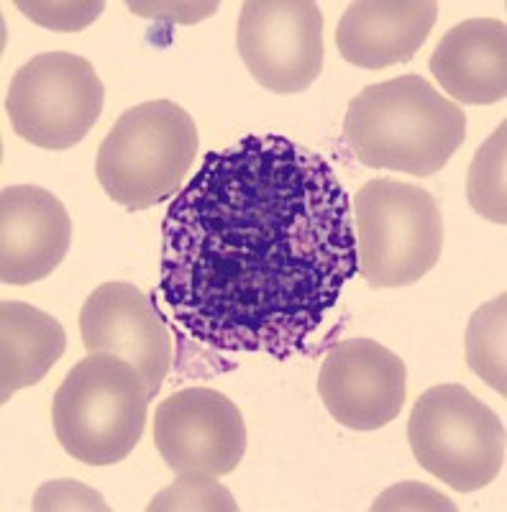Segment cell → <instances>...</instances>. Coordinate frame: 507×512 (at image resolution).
<instances>
[{"label":"cell","instance_id":"1","mask_svg":"<svg viewBox=\"0 0 507 512\" xmlns=\"http://www.w3.org/2000/svg\"><path fill=\"white\" fill-rule=\"evenodd\" d=\"M356 269L349 192L280 134L205 154L162 223L164 305L218 351L318 354Z\"/></svg>","mask_w":507,"mask_h":512},{"label":"cell","instance_id":"2","mask_svg":"<svg viewBox=\"0 0 507 512\" xmlns=\"http://www.w3.org/2000/svg\"><path fill=\"white\" fill-rule=\"evenodd\" d=\"M464 139L467 113L420 75L367 85L344 118V141L356 162L403 175H436Z\"/></svg>","mask_w":507,"mask_h":512},{"label":"cell","instance_id":"3","mask_svg":"<svg viewBox=\"0 0 507 512\" xmlns=\"http://www.w3.org/2000/svg\"><path fill=\"white\" fill-rule=\"evenodd\" d=\"M149 400V384L129 361L88 354L54 392L52 420L59 446L88 466L118 464L144 436Z\"/></svg>","mask_w":507,"mask_h":512},{"label":"cell","instance_id":"4","mask_svg":"<svg viewBox=\"0 0 507 512\" xmlns=\"http://www.w3.org/2000/svg\"><path fill=\"white\" fill-rule=\"evenodd\" d=\"M198 146V123L182 105L149 100L113 123L98 149L95 175L113 203L146 210L180 192Z\"/></svg>","mask_w":507,"mask_h":512},{"label":"cell","instance_id":"5","mask_svg":"<svg viewBox=\"0 0 507 512\" xmlns=\"http://www.w3.org/2000/svg\"><path fill=\"white\" fill-rule=\"evenodd\" d=\"M359 274L372 290L423 280L443 251V216L428 190L392 177L369 180L351 200Z\"/></svg>","mask_w":507,"mask_h":512},{"label":"cell","instance_id":"6","mask_svg":"<svg viewBox=\"0 0 507 512\" xmlns=\"http://www.w3.org/2000/svg\"><path fill=\"white\" fill-rule=\"evenodd\" d=\"M408 441L415 461L456 492H477L505 469V425L461 384H438L415 400Z\"/></svg>","mask_w":507,"mask_h":512},{"label":"cell","instance_id":"7","mask_svg":"<svg viewBox=\"0 0 507 512\" xmlns=\"http://www.w3.org/2000/svg\"><path fill=\"white\" fill-rule=\"evenodd\" d=\"M103 103V82L88 59L44 52L13 75L6 113L18 139L49 152H67L90 134Z\"/></svg>","mask_w":507,"mask_h":512},{"label":"cell","instance_id":"8","mask_svg":"<svg viewBox=\"0 0 507 512\" xmlns=\"http://www.w3.org/2000/svg\"><path fill=\"white\" fill-rule=\"evenodd\" d=\"M236 47L264 90L305 93L323 72L321 8L310 0H246Z\"/></svg>","mask_w":507,"mask_h":512},{"label":"cell","instance_id":"9","mask_svg":"<svg viewBox=\"0 0 507 512\" xmlns=\"http://www.w3.org/2000/svg\"><path fill=\"white\" fill-rule=\"evenodd\" d=\"M154 446L177 477H226L244 461V415L223 392L187 387L169 395L154 410Z\"/></svg>","mask_w":507,"mask_h":512},{"label":"cell","instance_id":"10","mask_svg":"<svg viewBox=\"0 0 507 512\" xmlns=\"http://www.w3.org/2000/svg\"><path fill=\"white\" fill-rule=\"evenodd\" d=\"M318 395L331 418L351 431H379L403 413V359L374 338H344L326 351Z\"/></svg>","mask_w":507,"mask_h":512},{"label":"cell","instance_id":"11","mask_svg":"<svg viewBox=\"0 0 507 512\" xmlns=\"http://www.w3.org/2000/svg\"><path fill=\"white\" fill-rule=\"evenodd\" d=\"M80 336L88 354L118 356L139 369L152 397L172 369V336L152 297L131 282H105L90 292Z\"/></svg>","mask_w":507,"mask_h":512},{"label":"cell","instance_id":"12","mask_svg":"<svg viewBox=\"0 0 507 512\" xmlns=\"http://www.w3.org/2000/svg\"><path fill=\"white\" fill-rule=\"evenodd\" d=\"M72 221L54 192L11 185L0 192V282L31 285L65 262Z\"/></svg>","mask_w":507,"mask_h":512},{"label":"cell","instance_id":"13","mask_svg":"<svg viewBox=\"0 0 507 512\" xmlns=\"http://www.w3.org/2000/svg\"><path fill=\"white\" fill-rule=\"evenodd\" d=\"M436 18L433 0H359L338 21L336 47L354 67L385 70L418 54Z\"/></svg>","mask_w":507,"mask_h":512},{"label":"cell","instance_id":"14","mask_svg":"<svg viewBox=\"0 0 507 512\" xmlns=\"http://www.w3.org/2000/svg\"><path fill=\"white\" fill-rule=\"evenodd\" d=\"M433 77L464 105H492L507 95V26L469 18L443 34L431 54Z\"/></svg>","mask_w":507,"mask_h":512},{"label":"cell","instance_id":"15","mask_svg":"<svg viewBox=\"0 0 507 512\" xmlns=\"http://www.w3.org/2000/svg\"><path fill=\"white\" fill-rule=\"evenodd\" d=\"M67 333L57 318L29 303L0 305V402L34 387L62 359Z\"/></svg>","mask_w":507,"mask_h":512},{"label":"cell","instance_id":"16","mask_svg":"<svg viewBox=\"0 0 507 512\" xmlns=\"http://www.w3.org/2000/svg\"><path fill=\"white\" fill-rule=\"evenodd\" d=\"M507 295L500 292L490 303L474 310L469 318L464 349H467V364L479 379L490 384L492 390L507 395V372H505V326H507Z\"/></svg>","mask_w":507,"mask_h":512},{"label":"cell","instance_id":"17","mask_svg":"<svg viewBox=\"0 0 507 512\" xmlns=\"http://www.w3.org/2000/svg\"><path fill=\"white\" fill-rule=\"evenodd\" d=\"M505 139L507 123L492 131V136L477 149L467 175V198L469 205L479 216L492 223H507V187H505Z\"/></svg>","mask_w":507,"mask_h":512},{"label":"cell","instance_id":"18","mask_svg":"<svg viewBox=\"0 0 507 512\" xmlns=\"http://www.w3.org/2000/svg\"><path fill=\"white\" fill-rule=\"evenodd\" d=\"M149 512H236L239 502L228 492L223 484L216 482V477L208 474H180L177 482L162 489L149 505Z\"/></svg>","mask_w":507,"mask_h":512},{"label":"cell","instance_id":"19","mask_svg":"<svg viewBox=\"0 0 507 512\" xmlns=\"http://www.w3.org/2000/svg\"><path fill=\"white\" fill-rule=\"evenodd\" d=\"M16 8L44 29L75 34L93 24L105 11V3H90V0L85 3H26V0H18Z\"/></svg>","mask_w":507,"mask_h":512},{"label":"cell","instance_id":"20","mask_svg":"<svg viewBox=\"0 0 507 512\" xmlns=\"http://www.w3.org/2000/svg\"><path fill=\"white\" fill-rule=\"evenodd\" d=\"M34 510H108V505L95 489L72 482V479H57L36 489Z\"/></svg>","mask_w":507,"mask_h":512},{"label":"cell","instance_id":"21","mask_svg":"<svg viewBox=\"0 0 507 512\" xmlns=\"http://www.w3.org/2000/svg\"><path fill=\"white\" fill-rule=\"evenodd\" d=\"M372 510H456L449 497L438 495L431 487L405 482L390 487L374 500Z\"/></svg>","mask_w":507,"mask_h":512}]
</instances>
